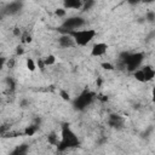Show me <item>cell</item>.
I'll list each match as a JSON object with an SVG mask.
<instances>
[{"label": "cell", "instance_id": "cell-12", "mask_svg": "<svg viewBox=\"0 0 155 155\" xmlns=\"http://www.w3.org/2000/svg\"><path fill=\"white\" fill-rule=\"evenodd\" d=\"M21 7H22V4H19V2H10V5L7 6L6 10L8 13H16L19 11Z\"/></svg>", "mask_w": 155, "mask_h": 155}, {"label": "cell", "instance_id": "cell-6", "mask_svg": "<svg viewBox=\"0 0 155 155\" xmlns=\"http://www.w3.org/2000/svg\"><path fill=\"white\" fill-rule=\"evenodd\" d=\"M93 97H94V94H93L92 92H90V91H84L81 94H79V96L75 98V101H74L75 108H78L79 110L85 109L86 107H88V105L92 103Z\"/></svg>", "mask_w": 155, "mask_h": 155}, {"label": "cell", "instance_id": "cell-2", "mask_svg": "<svg viewBox=\"0 0 155 155\" xmlns=\"http://www.w3.org/2000/svg\"><path fill=\"white\" fill-rule=\"evenodd\" d=\"M67 34H69L74 39V41L78 46H86L96 38L97 31L92 28H82V29L68 31Z\"/></svg>", "mask_w": 155, "mask_h": 155}, {"label": "cell", "instance_id": "cell-9", "mask_svg": "<svg viewBox=\"0 0 155 155\" xmlns=\"http://www.w3.org/2000/svg\"><path fill=\"white\" fill-rule=\"evenodd\" d=\"M63 8H65V10H79V8H81L82 6H84V4L80 1V0H65L64 2H63Z\"/></svg>", "mask_w": 155, "mask_h": 155}, {"label": "cell", "instance_id": "cell-16", "mask_svg": "<svg viewBox=\"0 0 155 155\" xmlns=\"http://www.w3.org/2000/svg\"><path fill=\"white\" fill-rule=\"evenodd\" d=\"M56 15L58 17H64L65 16V8H58V10H56Z\"/></svg>", "mask_w": 155, "mask_h": 155}, {"label": "cell", "instance_id": "cell-18", "mask_svg": "<svg viewBox=\"0 0 155 155\" xmlns=\"http://www.w3.org/2000/svg\"><path fill=\"white\" fill-rule=\"evenodd\" d=\"M151 101L155 104V86H153V88H151Z\"/></svg>", "mask_w": 155, "mask_h": 155}, {"label": "cell", "instance_id": "cell-15", "mask_svg": "<svg viewBox=\"0 0 155 155\" xmlns=\"http://www.w3.org/2000/svg\"><path fill=\"white\" fill-rule=\"evenodd\" d=\"M35 131H36V127H34V126H28V127L25 128L24 133H25L27 136H33V134L35 133Z\"/></svg>", "mask_w": 155, "mask_h": 155}, {"label": "cell", "instance_id": "cell-8", "mask_svg": "<svg viewBox=\"0 0 155 155\" xmlns=\"http://www.w3.org/2000/svg\"><path fill=\"white\" fill-rule=\"evenodd\" d=\"M58 44H59L62 47H65V48H68V47H73V46L76 45L75 41H74V39H73L69 34H67V33H63V34L59 36V39H58Z\"/></svg>", "mask_w": 155, "mask_h": 155}, {"label": "cell", "instance_id": "cell-1", "mask_svg": "<svg viewBox=\"0 0 155 155\" xmlns=\"http://www.w3.org/2000/svg\"><path fill=\"white\" fill-rule=\"evenodd\" d=\"M79 144H80V140L76 133L69 127V125H63L62 131H61V139L57 144L58 150L63 151V150L73 149V148L79 147Z\"/></svg>", "mask_w": 155, "mask_h": 155}, {"label": "cell", "instance_id": "cell-3", "mask_svg": "<svg viewBox=\"0 0 155 155\" xmlns=\"http://www.w3.org/2000/svg\"><path fill=\"white\" fill-rule=\"evenodd\" d=\"M85 25V19L80 16H73V17H68L63 21L61 30L63 33H68V31H73V30H78V29H82V27Z\"/></svg>", "mask_w": 155, "mask_h": 155}, {"label": "cell", "instance_id": "cell-11", "mask_svg": "<svg viewBox=\"0 0 155 155\" xmlns=\"http://www.w3.org/2000/svg\"><path fill=\"white\" fill-rule=\"evenodd\" d=\"M28 151H29V145L28 144H21V145H17L10 153V155H28Z\"/></svg>", "mask_w": 155, "mask_h": 155}, {"label": "cell", "instance_id": "cell-17", "mask_svg": "<svg viewBox=\"0 0 155 155\" xmlns=\"http://www.w3.org/2000/svg\"><path fill=\"white\" fill-rule=\"evenodd\" d=\"M102 67H104V69H108V70H111L113 69V65L110 63H103Z\"/></svg>", "mask_w": 155, "mask_h": 155}, {"label": "cell", "instance_id": "cell-4", "mask_svg": "<svg viewBox=\"0 0 155 155\" xmlns=\"http://www.w3.org/2000/svg\"><path fill=\"white\" fill-rule=\"evenodd\" d=\"M133 76L139 82H149L155 78V69L151 65H142L133 73Z\"/></svg>", "mask_w": 155, "mask_h": 155}, {"label": "cell", "instance_id": "cell-14", "mask_svg": "<svg viewBox=\"0 0 155 155\" xmlns=\"http://www.w3.org/2000/svg\"><path fill=\"white\" fill-rule=\"evenodd\" d=\"M25 64H27V68H28L29 71H34L35 68H36V64H35V62L31 58H28L27 62H25Z\"/></svg>", "mask_w": 155, "mask_h": 155}, {"label": "cell", "instance_id": "cell-7", "mask_svg": "<svg viewBox=\"0 0 155 155\" xmlns=\"http://www.w3.org/2000/svg\"><path fill=\"white\" fill-rule=\"evenodd\" d=\"M108 48H109L108 44H105V42H97L91 48V56H93V57H102V56H104L107 53Z\"/></svg>", "mask_w": 155, "mask_h": 155}, {"label": "cell", "instance_id": "cell-13", "mask_svg": "<svg viewBox=\"0 0 155 155\" xmlns=\"http://www.w3.org/2000/svg\"><path fill=\"white\" fill-rule=\"evenodd\" d=\"M56 63V57L53 54H48L46 58H44V64L45 65H52Z\"/></svg>", "mask_w": 155, "mask_h": 155}, {"label": "cell", "instance_id": "cell-10", "mask_svg": "<svg viewBox=\"0 0 155 155\" xmlns=\"http://www.w3.org/2000/svg\"><path fill=\"white\" fill-rule=\"evenodd\" d=\"M124 117H121V116H119V115H110V117H109V125L111 126V127H115V128H119V127H121L122 125H124Z\"/></svg>", "mask_w": 155, "mask_h": 155}, {"label": "cell", "instance_id": "cell-5", "mask_svg": "<svg viewBox=\"0 0 155 155\" xmlns=\"http://www.w3.org/2000/svg\"><path fill=\"white\" fill-rule=\"evenodd\" d=\"M142 62H143L142 53H130V54H126V58H124V63L126 68L133 73L142 67Z\"/></svg>", "mask_w": 155, "mask_h": 155}]
</instances>
